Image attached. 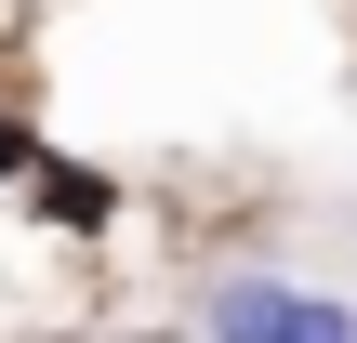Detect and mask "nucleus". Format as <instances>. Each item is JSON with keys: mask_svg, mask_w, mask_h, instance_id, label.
Listing matches in <instances>:
<instances>
[{"mask_svg": "<svg viewBox=\"0 0 357 343\" xmlns=\"http://www.w3.org/2000/svg\"><path fill=\"white\" fill-rule=\"evenodd\" d=\"M291 291H305V278H278V264H225V278L199 291V343H278Z\"/></svg>", "mask_w": 357, "mask_h": 343, "instance_id": "f257e3e1", "label": "nucleus"}, {"mask_svg": "<svg viewBox=\"0 0 357 343\" xmlns=\"http://www.w3.org/2000/svg\"><path fill=\"white\" fill-rule=\"evenodd\" d=\"M278 343H357V291H291Z\"/></svg>", "mask_w": 357, "mask_h": 343, "instance_id": "f03ea898", "label": "nucleus"}]
</instances>
